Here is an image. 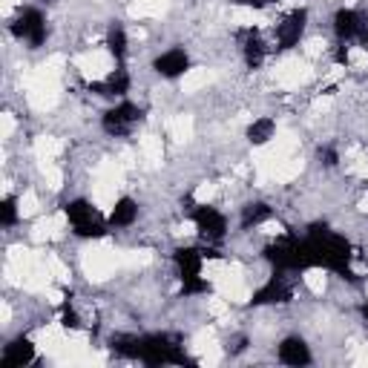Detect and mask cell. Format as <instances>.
<instances>
[{
    "mask_svg": "<svg viewBox=\"0 0 368 368\" xmlns=\"http://www.w3.org/2000/svg\"><path fill=\"white\" fill-rule=\"evenodd\" d=\"M121 254L107 248V244H92L84 251V270L92 282H104L115 273V268H121Z\"/></svg>",
    "mask_w": 368,
    "mask_h": 368,
    "instance_id": "3",
    "label": "cell"
},
{
    "mask_svg": "<svg viewBox=\"0 0 368 368\" xmlns=\"http://www.w3.org/2000/svg\"><path fill=\"white\" fill-rule=\"evenodd\" d=\"M41 170H44L49 190H60V184H64V173H60V167H55V162H41Z\"/></svg>",
    "mask_w": 368,
    "mask_h": 368,
    "instance_id": "24",
    "label": "cell"
},
{
    "mask_svg": "<svg viewBox=\"0 0 368 368\" xmlns=\"http://www.w3.org/2000/svg\"><path fill=\"white\" fill-rule=\"evenodd\" d=\"M15 32H18V38H26L29 44H41L44 41V18L38 12H23Z\"/></svg>",
    "mask_w": 368,
    "mask_h": 368,
    "instance_id": "9",
    "label": "cell"
},
{
    "mask_svg": "<svg viewBox=\"0 0 368 368\" xmlns=\"http://www.w3.org/2000/svg\"><path fill=\"white\" fill-rule=\"evenodd\" d=\"M121 262L127 268H144L152 262V254L150 251H127V254H121Z\"/></svg>",
    "mask_w": 368,
    "mask_h": 368,
    "instance_id": "25",
    "label": "cell"
},
{
    "mask_svg": "<svg viewBox=\"0 0 368 368\" xmlns=\"http://www.w3.org/2000/svg\"><path fill=\"white\" fill-rule=\"evenodd\" d=\"M170 6V0H133L130 15L133 18H159Z\"/></svg>",
    "mask_w": 368,
    "mask_h": 368,
    "instance_id": "16",
    "label": "cell"
},
{
    "mask_svg": "<svg viewBox=\"0 0 368 368\" xmlns=\"http://www.w3.org/2000/svg\"><path fill=\"white\" fill-rule=\"evenodd\" d=\"M230 20L236 23V26H248V29H254V26H259V23H265V15L259 12V9H254V6H236L233 12H230Z\"/></svg>",
    "mask_w": 368,
    "mask_h": 368,
    "instance_id": "20",
    "label": "cell"
},
{
    "mask_svg": "<svg viewBox=\"0 0 368 368\" xmlns=\"http://www.w3.org/2000/svg\"><path fill=\"white\" fill-rule=\"evenodd\" d=\"M46 296H49V302L52 305H60V302H64V291H60V288H46Z\"/></svg>",
    "mask_w": 368,
    "mask_h": 368,
    "instance_id": "39",
    "label": "cell"
},
{
    "mask_svg": "<svg viewBox=\"0 0 368 368\" xmlns=\"http://www.w3.org/2000/svg\"><path fill=\"white\" fill-rule=\"evenodd\" d=\"M156 70L162 72V75H184L188 72V55H184L181 49H170V52H164L159 60H156Z\"/></svg>",
    "mask_w": 368,
    "mask_h": 368,
    "instance_id": "11",
    "label": "cell"
},
{
    "mask_svg": "<svg viewBox=\"0 0 368 368\" xmlns=\"http://www.w3.org/2000/svg\"><path fill=\"white\" fill-rule=\"evenodd\" d=\"M262 55H265L262 41H248V60H251V64H259Z\"/></svg>",
    "mask_w": 368,
    "mask_h": 368,
    "instance_id": "34",
    "label": "cell"
},
{
    "mask_svg": "<svg viewBox=\"0 0 368 368\" xmlns=\"http://www.w3.org/2000/svg\"><path fill=\"white\" fill-rule=\"evenodd\" d=\"M15 216H20V207L12 199H4V225H12Z\"/></svg>",
    "mask_w": 368,
    "mask_h": 368,
    "instance_id": "33",
    "label": "cell"
},
{
    "mask_svg": "<svg viewBox=\"0 0 368 368\" xmlns=\"http://www.w3.org/2000/svg\"><path fill=\"white\" fill-rule=\"evenodd\" d=\"M18 207H20V216H32V213H38V196L32 190L23 193L20 202H18Z\"/></svg>",
    "mask_w": 368,
    "mask_h": 368,
    "instance_id": "30",
    "label": "cell"
},
{
    "mask_svg": "<svg viewBox=\"0 0 368 368\" xmlns=\"http://www.w3.org/2000/svg\"><path fill=\"white\" fill-rule=\"evenodd\" d=\"M64 213H67L70 225L75 228V233H81V236H101V233H104L98 210L92 207L89 202H72Z\"/></svg>",
    "mask_w": 368,
    "mask_h": 368,
    "instance_id": "5",
    "label": "cell"
},
{
    "mask_svg": "<svg viewBox=\"0 0 368 368\" xmlns=\"http://www.w3.org/2000/svg\"><path fill=\"white\" fill-rule=\"evenodd\" d=\"M196 228H199L204 236H210V239H219V236L225 233V216L213 210L210 204H202L199 216H196Z\"/></svg>",
    "mask_w": 368,
    "mask_h": 368,
    "instance_id": "8",
    "label": "cell"
},
{
    "mask_svg": "<svg viewBox=\"0 0 368 368\" xmlns=\"http://www.w3.org/2000/svg\"><path fill=\"white\" fill-rule=\"evenodd\" d=\"M354 365H368V346H354Z\"/></svg>",
    "mask_w": 368,
    "mask_h": 368,
    "instance_id": "36",
    "label": "cell"
},
{
    "mask_svg": "<svg viewBox=\"0 0 368 368\" xmlns=\"http://www.w3.org/2000/svg\"><path fill=\"white\" fill-rule=\"evenodd\" d=\"M280 360L288 365H305V362H311V354L302 340H285L280 346Z\"/></svg>",
    "mask_w": 368,
    "mask_h": 368,
    "instance_id": "13",
    "label": "cell"
},
{
    "mask_svg": "<svg viewBox=\"0 0 368 368\" xmlns=\"http://www.w3.org/2000/svg\"><path fill=\"white\" fill-rule=\"evenodd\" d=\"M302 26H305V12H291L280 26H276V38H280L282 46H294L302 35Z\"/></svg>",
    "mask_w": 368,
    "mask_h": 368,
    "instance_id": "10",
    "label": "cell"
},
{
    "mask_svg": "<svg viewBox=\"0 0 368 368\" xmlns=\"http://www.w3.org/2000/svg\"><path fill=\"white\" fill-rule=\"evenodd\" d=\"M0 121H4V130H0V138H9L12 130H15V118L6 112V115H0Z\"/></svg>",
    "mask_w": 368,
    "mask_h": 368,
    "instance_id": "37",
    "label": "cell"
},
{
    "mask_svg": "<svg viewBox=\"0 0 368 368\" xmlns=\"http://www.w3.org/2000/svg\"><path fill=\"white\" fill-rule=\"evenodd\" d=\"M32 357H35V346L29 343V340H18V343H12L6 348L4 362L6 365H23V362H32Z\"/></svg>",
    "mask_w": 368,
    "mask_h": 368,
    "instance_id": "14",
    "label": "cell"
},
{
    "mask_svg": "<svg viewBox=\"0 0 368 368\" xmlns=\"http://www.w3.org/2000/svg\"><path fill=\"white\" fill-rule=\"evenodd\" d=\"M60 67H64V58L55 55L52 60H46L44 67H38L32 75L26 78V96H29V104H32L35 110H52L58 104Z\"/></svg>",
    "mask_w": 368,
    "mask_h": 368,
    "instance_id": "1",
    "label": "cell"
},
{
    "mask_svg": "<svg viewBox=\"0 0 368 368\" xmlns=\"http://www.w3.org/2000/svg\"><path fill=\"white\" fill-rule=\"evenodd\" d=\"M18 4V0H4V15H9L12 12V6Z\"/></svg>",
    "mask_w": 368,
    "mask_h": 368,
    "instance_id": "41",
    "label": "cell"
},
{
    "mask_svg": "<svg viewBox=\"0 0 368 368\" xmlns=\"http://www.w3.org/2000/svg\"><path fill=\"white\" fill-rule=\"evenodd\" d=\"M110 52H112L115 60L124 58V52H127V35L121 32V29H112L110 32Z\"/></svg>",
    "mask_w": 368,
    "mask_h": 368,
    "instance_id": "29",
    "label": "cell"
},
{
    "mask_svg": "<svg viewBox=\"0 0 368 368\" xmlns=\"http://www.w3.org/2000/svg\"><path fill=\"white\" fill-rule=\"evenodd\" d=\"M308 78H311V64L308 60H299V58H291V60H285V64H280L273 70V81L280 86H285V89H296Z\"/></svg>",
    "mask_w": 368,
    "mask_h": 368,
    "instance_id": "6",
    "label": "cell"
},
{
    "mask_svg": "<svg viewBox=\"0 0 368 368\" xmlns=\"http://www.w3.org/2000/svg\"><path fill=\"white\" fill-rule=\"evenodd\" d=\"M67 213L64 216H46V219H41L38 225H35V230H32V236H35V242H49V239H58L60 236V230L67 228Z\"/></svg>",
    "mask_w": 368,
    "mask_h": 368,
    "instance_id": "12",
    "label": "cell"
},
{
    "mask_svg": "<svg viewBox=\"0 0 368 368\" xmlns=\"http://www.w3.org/2000/svg\"><path fill=\"white\" fill-rule=\"evenodd\" d=\"M305 285H308L311 294H322V291H325V273H322L320 268L305 270Z\"/></svg>",
    "mask_w": 368,
    "mask_h": 368,
    "instance_id": "28",
    "label": "cell"
},
{
    "mask_svg": "<svg viewBox=\"0 0 368 368\" xmlns=\"http://www.w3.org/2000/svg\"><path fill=\"white\" fill-rule=\"evenodd\" d=\"M265 216H268V210H265L262 204H256V210L251 207L248 213H244V225H251V222H262Z\"/></svg>",
    "mask_w": 368,
    "mask_h": 368,
    "instance_id": "35",
    "label": "cell"
},
{
    "mask_svg": "<svg viewBox=\"0 0 368 368\" xmlns=\"http://www.w3.org/2000/svg\"><path fill=\"white\" fill-rule=\"evenodd\" d=\"M141 152H144V159L152 164V167H159L162 159H164V144L159 136H144L141 138Z\"/></svg>",
    "mask_w": 368,
    "mask_h": 368,
    "instance_id": "22",
    "label": "cell"
},
{
    "mask_svg": "<svg viewBox=\"0 0 368 368\" xmlns=\"http://www.w3.org/2000/svg\"><path fill=\"white\" fill-rule=\"evenodd\" d=\"M360 207H362V210H365V213H368V193H365V196H362V202H360Z\"/></svg>",
    "mask_w": 368,
    "mask_h": 368,
    "instance_id": "42",
    "label": "cell"
},
{
    "mask_svg": "<svg viewBox=\"0 0 368 368\" xmlns=\"http://www.w3.org/2000/svg\"><path fill=\"white\" fill-rule=\"evenodd\" d=\"M207 311L213 314V317H228V299L225 296H210V302H207Z\"/></svg>",
    "mask_w": 368,
    "mask_h": 368,
    "instance_id": "32",
    "label": "cell"
},
{
    "mask_svg": "<svg viewBox=\"0 0 368 368\" xmlns=\"http://www.w3.org/2000/svg\"><path fill=\"white\" fill-rule=\"evenodd\" d=\"M46 262H49V270H52V280L60 282V285H67V282H70V268L60 262L58 256H52V254L46 256Z\"/></svg>",
    "mask_w": 368,
    "mask_h": 368,
    "instance_id": "27",
    "label": "cell"
},
{
    "mask_svg": "<svg viewBox=\"0 0 368 368\" xmlns=\"http://www.w3.org/2000/svg\"><path fill=\"white\" fill-rule=\"evenodd\" d=\"M346 60H348V67H354V70H368V46H351Z\"/></svg>",
    "mask_w": 368,
    "mask_h": 368,
    "instance_id": "26",
    "label": "cell"
},
{
    "mask_svg": "<svg viewBox=\"0 0 368 368\" xmlns=\"http://www.w3.org/2000/svg\"><path fill=\"white\" fill-rule=\"evenodd\" d=\"M60 150H64V147H60V141L52 138V136L35 138V156H38V162H55V156H58Z\"/></svg>",
    "mask_w": 368,
    "mask_h": 368,
    "instance_id": "23",
    "label": "cell"
},
{
    "mask_svg": "<svg viewBox=\"0 0 368 368\" xmlns=\"http://www.w3.org/2000/svg\"><path fill=\"white\" fill-rule=\"evenodd\" d=\"M336 32H340V38H354L362 32L360 26V18L351 12V9H343L340 15H336Z\"/></svg>",
    "mask_w": 368,
    "mask_h": 368,
    "instance_id": "21",
    "label": "cell"
},
{
    "mask_svg": "<svg viewBox=\"0 0 368 368\" xmlns=\"http://www.w3.org/2000/svg\"><path fill=\"white\" fill-rule=\"evenodd\" d=\"M121 181H124V164L121 162H101L96 170V184H92V202L98 207L115 204V196L121 190Z\"/></svg>",
    "mask_w": 368,
    "mask_h": 368,
    "instance_id": "2",
    "label": "cell"
},
{
    "mask_svg": "<svg viewBox=\"0 0 368 368\" xmlns=\"http://www.w3.org/2000/svg\"><path fill=\"white\" fill-rule=\"evenodd\" d=\"M248 138H251L256 147H265L268 141L276 138V124H273L270 118H256L254 124H251V130H248Z\"/></svg>",
    "mask_w": 368,
    "mask_h": 368,
    "instance_id": "15",
    "label": "cell"
},
{
    "mask_svg": "<svg viewBox=\"0 0 368 368\" xmlns=\"http://www.w3.org/2000/svg\"><path fill=\"white\" fill-rule=\"evenodd\" d=\"M325 49V41H320V38H314L311 44H308V49H305V52H308V58H317L320 52Z\"/></svg>",
    "mask_w": 368,
    "mask_h": 368,
    "instance_id": "38",
    "label": "cell"
},
{
    "mask_svg": "<svg viewBox=\"0 0 368 368\" xmlns=\"http://www.w3.org/2000/svg\"><path fill=\"white\" fill-rule=\"evenodd\" d=\"M213 196H216V184H199L196 193H193V199L199 202V207H202V204H210Z\"/></svg>",
    "mask_w": 368,
    "mask_h": 368,
    "instance_id": "31",
    "label": "cell"
},
{
    "mask_svg": "<svg viewBox=\"0 0 368 368\" xmlns=\"http://www.w3.org/2000/svg\"><path fill=\"white\" fill-rule=\"evenodd\" d=\"M210 81H213V72L204 70V67H196V70H188V72L181 75V89H184V92H199V89H204Z\"/></svg>",
    "mask_w": 368,
    "mask_h": 368,
    "instance_id": "17",
    "label": "cell"
},
{
    "mask_svg": "<svg viewBox=\"0 0 368 368\" xmlns=\"http://www.w3.org/2000/svg\"><path fill=\"white\" fill-rule=\"evenodd\" d=\"M136 121H138V110H136L133 104H121L118 110L107 112L104 127H107L110 133H124V130H130V127L136 124Z\"/></svg>",
    "mask_w": 368,
    "mask_h": 368,
    "instance_id": "7",
    "label": "cell"
},
{
    "mask_svg": "<svg viewBox=\"0 0 368 368\" xmlns=\"http://www.w3.org/2000/svg\"><path fill=\"white\" fill-rule=\"evenodd\" d=\"M75 70L86 81H107L115 72V58H112V52L92 49V52H84L75 58Z\"/></svg>",
    "mask_w": 368,
    "mask_h": 368,
    "instance_id": "4",
    "label": "cell"
},
{
    "mask_svg": "<svg viewBox=\"0 0 368 368\" xmlns=\"http://www.w3.org/2000/svg\"><path fill=\"white\" fill-rule=\"evenodd\" d=\"M167 133L176 141H190V136H193V118L190 115H173L167 121Z\"/></svg>",
    "mask_w": 368,
    "mask_h": 368,
    "instance_id": "19",
    "label": "cell"
},
{
    "mask_svg": "<svg viewBox=\"0 0 368 368\" xmlns=\"http://www.w3.org/2000/svg\"><path fill=\"white\" fill-rule=\"evenodd\" d=\"M9 320H12V308H9V302H4V308H0V322L9 325Z\"/></svg>",
    "mask_w": 368,
    "mask_h": 368,
    "instance_id": "40",
    "label": "cell"
},
{
    "mask_svg": "<svg viewBox=\"0 0 368 368\" xmlns=\"http://www.w3.org/2000/svg\"><path fill=\"white\" fill-rule=\"evenodd\" d=\"M136 213H138V207H136L133 199H118L112 204V210H110V222L112 225H133Z\"/></svg>",
    "mask_w": 368,
    "mask_h": 368,
    "instance_id": "18",
    "label": "cell"
}]
</instances>
